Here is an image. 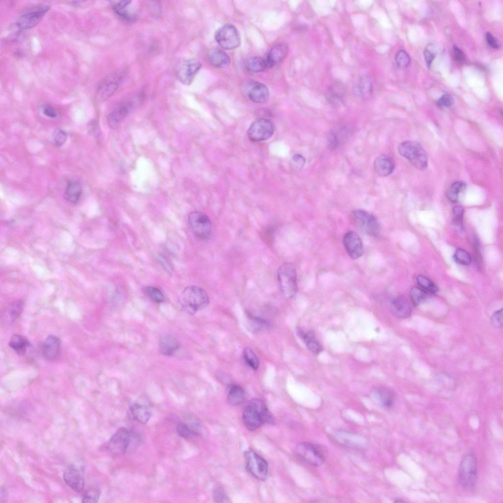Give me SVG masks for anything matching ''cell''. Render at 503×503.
Returning a JSON list of instances; mask_svg holds the SVG:
<instances>
[{"label":"cell","instance_id":"10","mask_svg":"<svg viewBox=\"0 0 503 503\" xmlns=\"http://www.w3.org/2000/svg\"><path fill=\"white\" fill-rule=\"evenodd\" d=\"M296 452L302 460L311 466H320L325 460L322 450L310 443H300L296 447Z\"/></svg>","mask_w":503,"mask_h":503},{"label":"cell","instance_id":"8","mask_svg":"<svg viewBox=\"0 0 503 503\" xmlns=\"http://www.w3.org/2000/svg\"><path fill=\"white\" fill-rule=\"evenodd\" d=\"M244 457L247 469L251 475L259 480H265L269 471L267 461L252 449L245 451Z\"/></svg>","mask_w":503,"mask_h":503},{"label":"cell","instance_id":"16","mask_svg":"<svg viewBox=\"0 0 503 503\" xmlns=\"http://www.w3.org/2000/svg\"><path fill=\"white\" fill-rule=\"evenodd\" d=\"M135 105V101L131 98L125 99L118 104L108 115L107 120L110 127L116 128L119 123L133 109Z\"/></svg>","mask_w":503,"mask_h":503},{"label":"cell","instance_id":"39","mask_svg":"<svg viewBox=\"0 0 503 503\" xmlns=\"http://www.w3.org/2000/svg\"><path fill=\"white\" fill-rule=\"evenodd\" d=\"M143 292L154 302L160 303L165 300V296L162 292L158 288L153 286H146L143 288Z\"/></svg>","mask_w":503,"mask_h":503},{"label":"cell","instance_id":"48","mask_svg":"<svg viewBox=\"0 0 503 503\" xmlns=\"http://www.w3.org/2000/svg\"><path fill=\"white\" fill-rule=\"evenodd\" d=\"M453 212L454 214V223L456 226L459 228V229H462V220L464 215V209L460 206H455L453 208Z\"/></svg>","mask_w":503,"mask_h":503},{"label":"cell","instance_id":"51","mask_svg":"<svg viewBox=\"0 0 503 503\" xmlns=\"http://www.w3.org/2000/svg\"><path fill=\"white\" fill-rule=\"evenodd\" d=\"M492 325L496 328H501L503 326V309L495 311L491 318Z\"/></svg>","mask_w":503,"mask_h":503},{"label":"cell","instance_id":"57","mask_svg":"<svg viewBox=\"0 0 503 503\" xmlns=\"http://www.w3.org/2000/svg\"><path fill=\"white\" fill-rule=\"evenodd\" d=\"M486 40L487 42L491 47L494 49H497L499 48V44L497 40L490 33H486Z\"/></svg>","mask_w":503,"mask_h":503},{"label":"cell","instance_id":"15","mask_svg":"<svg viewBox=\"0 0 503 503\" xmlns=\"http://www.w3.org/2000/svg\"><path fill=\"white\" fill-rule=\"evenodd\" d=\"M123 75L121 71L116 70L103 79L97 89L98 95L102 100L107 99L115 92L122 81Z\"/></svg>","mask_w":503,"mask_h":503},{"label":"cell","instance_id":"4","mask_svg":"<svg viewBox=\"0 0 503 503\" xmlns=\"http://www.w3.org/2000/svg\"><path fill=\"white\" fill-rule=\"evenodd\" d=\"M398 151L417 168L423 169L427 167V154L419 142L413 140L404 141L398 145Z\"/></svg>","mask_w":503,"mask_h":503},{"label":"cell","instance_id":"5","mask_svg":"<svg viewBox=\"0 0 503 503\" xmlns=\"http://www.w3.org/2000/svg\"><path fill=\"white\" fill-rule=\"evenodd\" d=\"M350 220L361 232L371 236L378 235L380 229L379 223L372 214L363 210H355L351 213Z\"/></svg>","mask_w":503,"mask_h":503},{"label":"cell","instance_id":"35","mask_svg":"<svg viewBox=\"0 0 503 503\" xmlns=\"http://www.w3.org/2000/svg\"><path fill=\"white\" fill-rule=\"evenodd\" d=\"M248 70L252 72L258 73L270 69L265 57H253L249 60L247 63Z\"/></svg>","mask_w":503,"mask_h":503},{"label":"cell","instance_id":"41","mask_svg":"<svg viewBox=\"0 0 503 503\" xmlns=\"http://www.w3.org/2000/svg\"><path fill=\"white\" fill-rule=\"evenodd\" d=\"M418 284L423 289L431 293L438 291V288L436 285L429 279L422 275H419L417 278Z\"/></svg>","mask_w":503,"mask_h":503},{"label":"cell","instance_id":"37","mask_svg":"<svg viewBox=\"0 0 503 503\" xmlns=\"http://www.w3.org/2000/svg\"><path fill=\"white\" fill-rule=\"evenodd\" d=\"M23 307V302L21 300L11 303L7 310V315L11 322L14 321L20 315Z\"/></svg>","mask_w":503,"mask_h":503},{"label":"cell","instance_id":"55","mask_svg":"<svg viewBox=\"0 0 503 503\" xmlns=\"http://www.w3.org/2000/svg\"><path fill=\"white\" fill-rule=\"evenodd\" d=\"M328 141L331 148L335 149L337 147L339 144L338 139L335 133L331 132L328 134Z\"/></svg>","mask_w":503,"mask_h":503},{"label":"cell","instance_id":"56","mask_svg":"<svg viewBox=\"0 0 503 503\" xmlns=\"http://www.w3.org/2000/svg\"><path fill=\"white\" fill-rule=\"evenodd\" d=\"M424 57L427 66L429 67L435 57V55L428 49L425 48L424 50Z\"/></svg>","mask_w":503,"mask_h":503},{"label":"cell","instance_id":"12","mask_svg":"<svg viewBox=\"0 0 503 503\" xmlns=\"http://www.w3.org/2000/svg\"><path fill=\"white\" fill-rule=\"evenodd\" d=\"M130 436V431L125 427H120L110 440L104 444L103 448L112 454H124L127 452Z\"/></svg>","mask_w":503,"mask_h":503},{"label":"cell","instance_id":"27","mask_svg":"<svg viewBox=\"0 0 503 503\" xmlns=\"http://www.w3.org/2000/svg\"><path fill=\"white\" fill-rule=\"evenodd\" d=\"M82 193L81 182L76 179L69 180L64 192V197L70 202L75 203L78 201Z\"/></svg>","mask_w":503,"mask_h":503},{"label":"cell","instance_id":"18","mask_svg":"<svg viewBox=\"0 0 503 503\" xmlns=\"http://www.w3.org/2000/svg\"><path fill=\"white\" fill-rule=\"evenodd\" d=\"M343 244L347 254L351 258L358 259L363 255V242L356 232L349 231L345 233L343 238Z\"/></svg>","mask_w":503,"mask_h":503},{"label":"cell","instance_id":"21","mask_svg":"<svg viewBox=\"0 0 503 503\" xmlns=\"http://www.w3.org/2000/svg\"><path fill=\"white\" fill-rule=\"evenodd\" d=\"M247 95L249 98L254 103H262L268 99L269 91L264 84L254 82L249 85Z\"/></svg>","mask_w":503,"mask_h":503},{"label":"cell","instance_id":"31","mask_svg":"<svg viewBox=\"0 0 503 503\" xmlns=\"http://www.w3.org/2000/svg\"><path fill=\"white\" fill-rule=\"evenodd\" d=\"M131 0H121L114 4L113 10L115 13L121 19L128 21H133L136 18L135 13L130 12L128 8L130 6Z\"/></svg>","mask_w":503,"mask_h":503},{"label":"cell","instance_id":"43","mask_svg":"<svg viewBox=\"0 0 503 503\" xmlns=\"http://www.w3.org/2000/svg\"><path fill=\"white\" fill-rule=\"evenodd\" d=\"M176 430L178 434L185 438H190L199 435L198 431L190 427L186 423H178L176 427Z\"/></svg>","mask_w":503,"mask_h":503},{"label":"cell","instance_id":"6","mask_svg":"<svg viewBox=\"0 0 503 503\" xmlns=\"http://www.w3.org/2000/svg\"><path fill=\"white\" fill-rule=\"evenodd\" d=\"M477 479L476 460L472 452L466 453L460 463L458 480L461 486L467 489L474 488Z\"/></svg>","mask_w":503,"mask_h":503},{"label":"cell","instance_id":"46","mask_svg":"<svg viewBox=\"0 0 503 503\" xmlns=\"http://www.w3.org/2000/svg\"><path fill=\"white\" fill-rule=\"evenodd\" d=\"M52 137L54 144L56 147H60L65 142L67 135L63 130L57 129L53 132Z\"/></svg>","mask_w":503,"mask_h":503},{"label":"cell","instance_id":"2","mask_svg":"<svg viewBox=\"0 0 503 503\" xmlns=\"http://www.w3.org/2000/svg\"><path fill=\"white\" fill-rule=\"evenodd\" d=\"M180 303L184 309L190 314H194L205 307L209 303L208 296L202 288L191 285L186 287L180 297Z\"/></svg>","mask_w":503,"mask_h":503},{"label":"cell","instance_id":"7","mask_svg":"<svg viewBox=\"0 0 503 503\" xmlns=\"http://www.w3.org/2000/svg\"><path fill=\"white\" fill-rule=\"evenodd\" d=\"M188 223L197 238L207 240L210 237L212 232V224L206 215L198 211L192 212L188 216Z\"/></svg>","mask_w":503,"mask_h":503},{"label":"cell","instance_id":"9","mask_svg":"<svg viewBox=\"0 0 503 503\" xmlns=\"http://www.w3.org/2000/svg\"><path fill=\"white\" fill-rule=\"evenodd\" d=\"M215 37L218 44L225 50L236 49L241 43L240 33L231 24H225L220 27L216 31Z\"/></svg>","mask_w":503,"mask_h":503},{"label":"cell","instance_id":"29","mask_svg":"<svg viewBox=\"0 0 503 503\" xmlns=\"http://www.w3.org/2000/svg\"><path fill=\"white\" fill-rule=\"evenodd\" d=\"M209 63L218 68H225L229 66L230 60L229 56L224 51L219 49H212L208 55Z\"/></svg>","mask_w":503,"mask_h":503},{"label":"cell","instance_id":"28","mask_svg":"<svg viewBox=\"0 0 503 503\" xmlns=\"http://www.w3.org/2000/svg\"><path fill=\"white\" fill-rule=\"evenodd\" d=\"M298 335L304 341L308 349L314 355H318L322 351V347L316 340L312 331L305 332L301 329L297 331Z\"/></svg>","mask_w":503,"mask_h":503},{"label":"cell","instance_id":"47","mask_svg":"<svg viewBox=\"0 0 503 503\" xmlns=\"http://www.w3.org/2000/svg\"><path fill=\"white\" fill-rule=\"evenodd\" d=\"M305 162V158L302 155L295 154L291 159L290 167L293 170L299 171L303 168Z\"/></svg>","mask_w":503,"mask_h":503},{"label":"cell","instance_id":"58","mask_svg":"<svg viewBox=\"0 0 503 503\" xmlns=\"http://www.w3.org/2000/svg\"><path fill=\"white\" fill-rule=\"evenodd\" d=\"M7 499V493L6 491L4 488H1L0 490V503H2L5 502V500Z\"/></svg>","mask_w":503,"mask_h":503},{"label":"cell","instance_id":"26","mask_svg":"<svg viewBox=\"0 0 503 503\" xmlns=\"http://www.w3.org/2000/svg\"><path fill=\"white\" fill-rule=\"evenodd\" d=\"M179 343L173 335L168 334L162 337L159 340L158 350L165 356H171L179 348Z\"/></svg>","mask_w":503,"mask_h":503},{"label":"cell","instance_id":"23","mask_svg":"<svg viewBox=\"0 0 503 503\" xmlns=\"http://www.w3.org/2000/svg\"><path fill=\"white\" fill-rule=\"evenodd\" d=\"M373 91V83L370 77L363 75L353 87V92L357 97L362 99L367 98Z\"/></svg>","mask_w":503,"mask_h":503},{"label":"cell","instance_id":"1","mask_svg":"<svg viewBox=\"0 0 503 503\" xmlns=\"http://www.w3.org/2000/svg\"><path fill=\"white\" fill-rule=\"evenodd\" d=\"M246 427L255 430L265 423H273V419L265 403L258 398L251 400L245 408L242 416Z\"/></svg>","mask_w":503,"mask_h":503},{"label":"cell","instance_id":"36","mask_svg":"<svg viewBox=\"0 0 503 503\" xmlns=\"http://www.w3.org/2000/svg\"><path fill=\"white\" fill-rule=\"evenodd\" d=\"M464 187L465 184L464 182L458 181L453 183L447 191L446 195L447 198L451 202H455L457 201L459 193Z\"/></svg>","mask_w":503,"mask_h":503},{"label":"cell","instance_id":"34","mask_svg":"<svg viewBox=\"0 0 503 503\" xmlns=\"http://www.w3.org/2000/svg\"><path fill=\"white\" fill-rule=\"evenodd\" d=\"M29 345L27 339L19 335H13L9 342V346L20 355L25 353Z\"/></svg>","mask_w":503,"mask_h":503},{"label":"cell","instance_id":"42","mask_svg":"<svg viewBox=\"0 0 503 503\" xmlns=\"http://www.w3.org/2000/svg\"><path fill=\"white\" fill-rule=\"evenodd\" d=\"M100 491L97 488L91 487L85 490L83 495L82 503H97L99 499Z\"/></svg>","mask_w":503,"mask_h":503},{"label":"cell","instance_id":"22","mask_svg":"<svg viewBox=\"0 0 503 503\" xmlns=\"http://www.w3.org/2000/svg\"><path fill=\"white\" fill-rule=\"evenodd\" d=\"M60 341L56 336H48L42 345V352L44 357L48 360L56 359L60 352Z\"/></svg>","mask_w":503,"mask_h":503},{"label":"cell","instance_id":"52","mask_svg":"<svg viewBox=\"0 0 503 503\" xmlns=\"http://www.w3.org/2000/svg\"><path fill=\"white\" fill-rule=\"evenodd\" d=\"M437 103L441 107L448 108L453 104L454 100L450 95L445 94L438 100Z\"/></svg>","mask_w":503,"mask_h":503},{"label":"cell","instance_id":"38","mask_svg":"<svg viewBox=\"0 0 503 503\" xmlns=\"http://www.w3.org/2000/svg\"><path fill=\"white\" fill-rule=\"evenodd\" d=\"M243 357L246 362L252 369L256 370L259 366V360L253 350L249 347H246L243 351Z\"/></svg>","mask_w":503,"mask_h":503},{"label":"cell","instance_id":"33","mask_svg":"<svg viewBox=\"0 0 503 503\" xmlns=\"http://www.w3.org/2000/svg\"><path fill=\"white\" fill-rule=\"evenodd\" d=\"M375 398L382 406L386 408L391 407L394 401V395L390 390L380 388L374 392Z\"/></svg>","mask_w":503,"mask_h":503},{"label":"cell","instance_id":"54","mask_svg":"<svg viewBox=\"0 0 503 503\" xmlns=\"http://www.w3.org/2000/svg\"><path fill=\"white\" fill-rule=\"evenodd\" d=\"M42 112L44 115L50 118H56L57 116V111L50 105L44 106Z\"/></svg>","mask_w":503,"mask_h":503},{"label":"cell","instance_id":"19","mask_svg":"<svg viewBox=\"0 0 503 503\" xmlns=\"http://www.w3.org/2000/svg\"><path fill=\"white\" fill-rule=\"evenodd\" d=\"M326 98L329 104L335 107H340L345 98V90L342 83L336 81L328 88Z\"/></svg>","mask_w":503,"mask_h":503},{"label":"cell","instance_id":"11","mask_svg":"<svg viewBox=\"0 0 503 503\" xmlns=\"http://www.w3.org/2000/svg\"><path fill=\"white\" fill-rule=\"evenodd\" d=\"M275 125L270 120L261 117L255 120L247 131L249 139L252 141H260L270 139L275 131Z\"/></svg>","mask_w":503,"mask_h":503},{"label":"cell","instance_id":"13","mask_svg":"<svg viewBox=\"0 0 503 503\" xmlns=\"http://www.w3.org/2000/svg\"><path fill=\"white\" fill-rule=\"evenodd\" d=\"M201 63L192 58L184 59L176 66V74L178 80L185 85H189L201 68Z\"/></svg>","mask_w":503,"mask_h":503},{"label":"cell","instance_id":"45","mask_svg":"<svg viewBox=\"0 0 503 503\" xmlns=\"http://www.w3.org/2000/svg\"><path fill=\"white\" fill-rule=\"evenodd\" d=\"M395 60L396 65L400 68H406L410 62L409 55L404 50H400L395 55Z\"/></svg>","mask_w":503,"mask_h":503},{"label":"cell","instance_id":"24","mask_svg":"<svg viewBox=\"0 0 503 503\" xmlns=\"http://www.w3.org/2000/svg\"><path fill=\"white\" fill-rule=\"evenodd\" d=\"M288 52V47L285 43H278L272 47L265 57L270 68L282 61Z\"/></svg>","mask_w":503,"mask_h":503},{"label":"cell","instance_id":"49","mask_svg":"<svg viewBox=\"0 0 503 503\" xmlns=\"http://www.w3.org/2000/svg\"><path fill=\"white\" fill-rule=\"evenodd\" d=\"M213 497L216 502L229 503V499L225 491L221 487H217L213 492Z\"/></svg>","mask_w":503,"mask_h":503},{"label":"cell","instance_id":"50","mask_svg":"<svg viewBox=\"0 0 503 503\" xmlns=\"http://www.w3.org/2000/svg\"><path fill=\"white\" fill-rule=\"evenodd\" d=\"M252 328L255 331H260L266 328L267 324L265 321L258 317L251 316L249 318Z\"/></svg>","mask_w":503,"mask_h":503},{"label":"cell","instance_id":"3","mask_svg":"<svg viewBox=\"0 0 503 503\" xmlns=\"http://www.w3.org/2000/svg\"><path fill=\"white\" fill-rule=\"evenodd\" d=\"M277 279L280 291L284 298H293L297 292V274L295 266L284 263L278 269Z\"/></svg>","mask_w":503,"mask_h":503},{"label":"cell","instance_id":"53","mask_svg":"<svg viewBox=\"0 0 503 503\" xmlns=\"http://www.w3.org/2000/svg\"><path fill=\"white\" fill-rule=\"evenodd\" d=\"M453 57L456 62L462 63L465 59V56L463 51L456 46L453 48Z\"/></svg>","mask_w":503,"mask_h":503},{"label":"cell","instance_id":"25","mask_svg":"<svg viewBox=\"0 0 503 503\" xmlns=\"http://www.w3.org/2000/svg\"><path fill=\"white\" fill-rule=\"evenodd\" d=\"M373 166L375 171L379 176L385 177L390 175L393 172L394 163L391 157L383 155L375 159Z\"/></svg>","mask_w":503,"mask_h":503},{"label":"cell","instance_id":"30","mask_svg":"<svg viewBox=\"0 0 503 503\" xmlns=\"http://www.w3.org/2000/svg\"><path fill=\"white\" fill-rule=\"evenodd\" d=\"M130 410L133 418L141 424L146 423L151 417L148 408L142 404L135 402L131 405Z\"/></svg>","mask_w":503,"mask_h":503},{"label":"cell","instance_id":"20","mask_svg":"<svg viewBox=\"0 0 503 503\" xmlns=\"http://www.w3.org/2000/svg\"><path fill=\"white\" fill-rule=\"evenodd\" d=\"M391 309L393 314L399 318L408 317L412 311L409 300L402 295L394 298L391 303Z\"/></svg>","mask_w":503,"mask_h":503},{"label":"cell","instance_id":"17","mask_svg":"<svg viewBox=\"0 0 503 503\" xmlns=\"http://www.w3.org/2000/svg\"><path fill=\"white\" fill-rule=\"evenodd\" d=\"M64 481L73 490L76 492L83 491L85 482L82 470L73 465L68 466L63 472Z\"/></svg>","mask_w":503,"mask_h":503},{"label":"cell","instance_id":"32","mask_svg":"<svg viewBox=\"0 0 503 503\" xmlns=\"http://www.w3.org/2000/svg\"><path fill=\"white\" fill-rule=\"evenodd\" d=\"M245 398L244 389L238 385H233L229 389L227 400L231 406H238L241 404Z\"/></svg>","mask_w":503,"mask_h":503},{"label":"cell","instance_id":"14","mask_svg":"<svg viewBox=\"0 0 503 503\" xmlns=\"http://www.w3.org/2000/svg\"><path fill=\"white\" fill-rule=\"evenodd\" d=\"M48 4L38 5L20 16L16 21L17 26L21 29H28L35 26L48 11Z\"/></svg>","mask_w":503,"mask_h":503},{"label":"cell","instance_id":"40","mask_svg":"<svg viewBox=\"0 0 503 503\" xmlns=\"http://www.w3.org/2000/svg\"><path fill=\"white\" fill-rule=\"evenodd\" d=\"M410 299L415 305H419L427 298V295L423 289L419 287H413L410 292Z\"/></svg>","mask_w":503,"mask_h":503},{"label":"cell","instance_id":"44","mask_svg":"<svg viewBox=\"0 0 503 503\" xmlns=\"http://www.w3.org/2000/svg\"><path fill=\"white\" fill-rule=\"evenodd\" d=\"M454 259L459 264L468 265L471 264L472 258L470 254L466 251L462 249H458L454 255Z\"/></svg>","mask_w":503,"mask_h":503}]
</instances>
